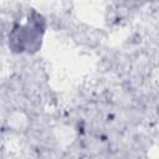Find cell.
<instances>
[{
	"label": "cell",
	"instance_id": "6da1fadb",
	"mask_svg": "<svg viewBox=\"0 0 159 159\" xmlns=\"http://www.w3.org/2000/svg\"><path fill=\"white\" fill-rule=\"evenodd\" d=\"M43 29V19L41 15H29L25 22L16 24L11 29L9 36L11 48L17 52H31L36 50L42 39Z\"/></svg>",
	"mask_w": 159,
	"mask_h": 159
}]
</instances>
